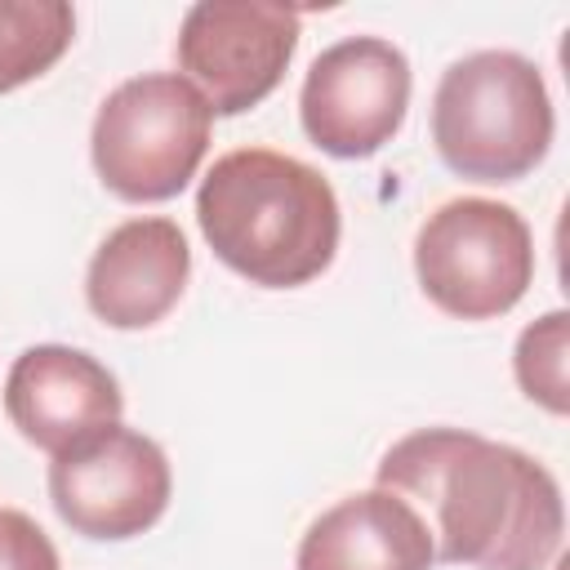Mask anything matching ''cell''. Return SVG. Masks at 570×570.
<instances>
[{
  "mask_svg": "<svg viewBox=\"0 0 570 570\" xmlns=\"http://www.w3.org/2000/svg\"><path fill=\"white\" fill-rule=\"evenodd\" d=\"M374 476L428 521L445 566L548 570L561 548V485L517 445L463 428H419L379 459Z\"/></svg>",
  "mask_w": 570,
  "mask_h": 570,
  "instance_id": "obj_1",
  "label": "cell"
},
{
  "mask_svg": "<svg viewBox=\"0 0 570 570\" xmlns=\"http://www.w3.org/2000/svg\"><path fill=\"white\" fill-rule=\"evenodd\" d=\"M196 223L214 258L263 289L316 281L338 254V196L321 169L272 147H236L209 165Z\"/></svg>",
  "mask_w": 570,
  "mask_h": 570,
  "instance_id": "obj_2",
  "label": "cell"
},
{
  "mask_svg": "<svg viewBox=\"0 0 570 570\" xmlns=\"http://www.w3.org/2000/svg\"><path fill=\"white\" fill-rule=\"evenodd\" d=\"M552 98L539 67L512 49H476L441 71L432 142L468 183H517L552 147Z\"/></svg>",
  "mask_w": 570,
  "mask_h": 570,
  "instance_id": "obj_3",
  "label": "cell"
},
{
  "mask_svg": "<svg viewBox=\"0 0 570 570\" xmlns=\"http://www.w3.org/2000/svg\"><path fill=\"white\" fill-rule=\"evenodd\" d=\"M209 134V102L178 71H147L102 98L89 156L111 196L129 205H156L174 200L196 178Z\"/></svg>",
  "mask_w": 570,
  "mask_h": 570,
  "instance_id": "obj_4",
  "label": "cell"
},
{
  "mask_svg": "<svg viewBox=\"0 0 570 570\" xmlns=\"http://www.w3.org/2000/svg\"><path fill=\"white\" fill-rule=\"evenodd\" d=\"M414 276L445 316L494 321L512 312L534 281V236L512 205L459 196L423 218L414 236Z\"/></svg>",
  "mask_w": 570,
  "mask_h": 570,
  "instance_id": "obj_5",
  "label": "cell"
},
{
  "mask_svg": "<svg viewBox=\"0 0 570 570\" xmlns=\"http://www.w3.org/2000/svg\"><path fill=\"white\" fill-rule=\"evenodd\" d=\"M298 49V9L263 0H200L178 27V71L214 116L258 107Z\"/></svg>",
  "mask_w": 570,
  "mask_h": 570,
  "instance_id": "obj_6",
  "label": "cell"
},
{
  "mask_svg": "<svg viewBox=\"0 0 570 570\" xmlns=\"http://www.w3.org/2000/svg\"><path fill=\"white\" fill-rule=\"evenodd\" d=\"M410 111V62L383 36H347L321 49L303 76V134L338 160H365L396 138Z\"/></svg>",
  "mask_w": 570,
  "mask_h": 570,
  "instance_id": "obj_7",
  "label": "cell"
},
{
  "mask_svg": "<svg viewBox=\"0 0 570 570\" xmlns=\"http://www.w3.org/2000/svg\"><path fill=\"white\" fill-rule=\"evenodd\" d=\"M169 490L174 476L165 450L120 423L49 463L53 512L85 539L116 543L151 530L169 508Z\"/></svg>",
  "mask_w": 570,
  "mask_h": 570,
  "instance_id": "obj_8",
  "label": "cell"
},
{
  "mask_svg": "<svg viewBox=\"0 0 570 570\" xmlns=\"http://www.w3.org/2000/svg\"><path fill=\"white\" fill-rule=\"evenodd\" d=\"M120 410L125 396L116 374L80 347L36 343L9 365L4 414L18 428V436L45 450L49 459L116 428Z\"/></svg>",
  "mask_w": 570,
  "mask_h": 570,
  "instance_id": "obj_9",
  "label": "cell"
},
{
  "mask_svg": "<svg viewBox=\"0 0 570 570\" xmlns=\"http://www.w3.org/2000/svg\"><path fill=\"white\" fill-rule=\"evenodd\" d=\"M191 276V249L174 218H129L102 236L85 272L89 312L111 330L165 321Z\"/></svg>",
  "mask_w": 570,
  "mask_h": 570,
  "instance_id": "obj_10",
  "label": "cell"
},
{
  "mask_svg": "<svg viewBox=\"0 0 570 570\" xmlns=\"http://www.w3.org/2000/svg\"><path fill=\"white\" fill-rule=\"evenodd\" d=\"M436 543L428 521L392 490H356L321 512L294 570H432Z\"/></svg>",
  "mask_w": 570,
  "mask_h": 570,
  "instance_id": "obj_11",
  "label": "cell"
},
{
  "mask_svg": "<svg viewBox=\"0 0 570 570\" xmlns=\"http://www.w3.org/2000/svg\"><path fill=\"white\" fill-rule=\"evenodd\" d=\"M76 40L67 0H0V94L45 76Z\"/></svg>",
  "mask_w": 570,
  "mask_h": 570,
  "instance_id": "obj_12",
  "label": "cell"
},
{
  "mask_svg": "<svg viewBox=\"0 0 570 570\" xmlns=\"http://www.w3.org/2000/svg\"><path fill=\"white\" fill-rule=\"evenodd\" d=\"M566 352H570V316L561 307L539 316L534 325H525L521 338H517V352H512V370H517L521 392L534 405H543L548 414H566L570 410Z\"/></svg>",
  "mask_w": 570,
  "mask_h": 570,
  "instance_id": "obj_13",
  "label": "cell"
},
{
  "mask_svg": "<svg viewBox=\"0 0 570 570\" xmlns=\"http://www.w3.org/2000/svg\"><path fill=\"white\" fill-rule=\"evenodd\" d=\"M0 570H62L49 534L18 508H0Z\"/></svg>",
  "mask_w": 570,
  "mask_h": 570,
  "instance_id": "obj_14",
  "label": "cell"
}]
</instances>
